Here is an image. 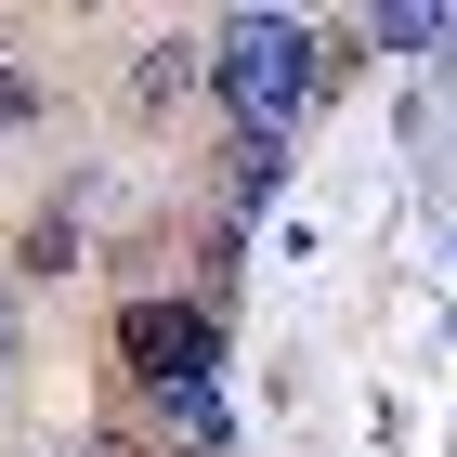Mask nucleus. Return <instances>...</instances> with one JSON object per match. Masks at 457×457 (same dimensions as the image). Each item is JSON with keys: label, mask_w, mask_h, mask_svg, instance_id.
<instances>
[{"label": "nucleus", "mask_w": 457, "mask_h": 457, "mask_svg": "<svg viewBox=\"0 0 457 457\" xmlns=\"http://www.w3.org/2000/svg\"><path fill=\"white\" fill-rule=\"evenodd\" d=\"M327 66H340V53H327L301 13H236V27L210 39V92H222V118H236V131H275V144H287V118L327 92Z\"/></svg>", "instance_id": "nucleus-1"}, {"label": "nucleus", "mask_w": 457, "mask_h": 457, "mask_svg": "<svg viewBox=\"0 0 457 457\" xmlns=\"http://www.w3.org/2000/svg\"><path fill=\"white\" fill-rule=\"evenodd\" d=\"M118 366H131L144 392H183V379H210L222 366V314H196V301H118Z\"/></svg>", "instance_id": "nucleus-2"}, {"label": "nucleus", "mask_w": 457, "mask_h": 457, "mask_svg": "<svg viewBox=\"0 0 457 457\" xmlns=\"http://www.w3.org/2000/svg\"><path fill=\"white\" fill-rule=\"evenodd\" d=\"M183 92H210V39H144V66H131V118H170Z\"/></svg>", "instance_id": "nucleus-3"}, {"label": "nucleus", "mask_w": 457, "mask_h": 457, "mask_svg": "<svg viewBox=\"0 0 457 457\" xmlns=\"http://www.w3.org/2000/svg\"><path fill=\"white\" fill-rule=\"evenodd\" d=\"M157 405V431H183L196 457H222V379H183V392H144Z\"/></svg>", "instance_id": "nucleus-4"}, {"label": "nucleus", "mask_w": 457, "mask_h": 457, "mask_svg": "<svg viewBox=\"0 0 457 457\" xmlns=\"http://www.w3.org/2000/svg\"><path fill=\"white\" fill-rule=\"evenodd\" d=\"M236 275H248V236L210 222V236H196V314H236Z\"/></svg>", "instance_id": "nucleus-5"}, {"label": "nucleus", "mask_w": 457, "mask_h": 457, "mask_svg": "<svg viewBox=\"0 0 457 457\" xmlns=\"http://www.w3.org/2000/svg\"><path fill=\"white\" fill-rule=\"evenodd\" d=\"M366 39H379V53H457V13H431V0H392V13H366Z\"/></svg>", "instance_id": "nucleus-6"}, {"label": "nucleus", "mask_w": 457, "mask_h": 457, "mask_svg": "<svg viewBox=\"0 0 457 457\" xmlns=\"http://www.w3.org/2000/svg\"><path fill=\"white\" fill-rule=\"evenodd\" d=\"M222 157H236V210H262V196H287V144H275V131H236Z\"/></svg>", "instance_id": "nucleus-7"}, {"label": "nucleus", "mask_w": 457, "mask_h": 457, "mask_svg": "<svg viewBox=\"0 0 457 457\" xmlns=\"http://www.w3.org/2000/svg\"><path fill=\"white\" fill-rule=\"evenodd\" d=\"M66 262H79V210H39L27 222V275H66Z\"/></svg>", "instance_id": "nucleus-8"}, {"label": "nucleus", "mask_w": 457, "mask_h": 457, "mask_svg": "<svg viewBox=\"0 0 457 457\" xmlns=\"http://www.w3.org/2000/svg\"><path fill=\"white\" fill-rule=\"evenodd\" d=\"M27 118H39V79H27V66H0V131H27Z\"/></svg>", "instance_id": "nucleus-9"}, {"label": "nucleus", "mask_w": 457, "mask_h": 457, "mask_svg": "<svg viewBox=\"0 0 457 457\" xmlns=\"http://www.w3.org/2000/svg\"><path fill=\"white\" fill-rule=\"evenodd\" d=\"M0 392H13V287H0Z\"/></svg>", "instance_id": "nucleus-10"}, {"label": "nucleus", "mask_w": 457, "mask_h": 457, "mask_svg": "<svg viewBox=\"0 0 457 457\" xmlns=\"http://www.w3.org/2000/svg\"><path fill=\"white\" fill-rule=\"evenodd\" d=\"M79 457H144V445H131V431H92V445H79Z\"/></svg>", "instance_id": "nucleus-11"}]
</instances>
